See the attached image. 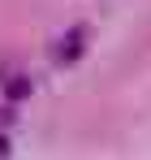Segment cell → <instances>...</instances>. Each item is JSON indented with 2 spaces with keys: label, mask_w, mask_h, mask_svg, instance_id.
<instances>
[{
  "label": "cell",
  "mask_w": 151,
  "mask_h": 160,
  "mask_svg": "<svg viewBox=\"0 0 151 160\" xmlns=\"http://www.w3.org/2000/svg\"><path fill=\"white\" fill-rule=\"evenodd\" d=\"M82 48H86V35H82V30H69V35L61 39V48H56V61H61V65H74L78 56H82Z\"/></svg>",
  "instance_id": "cell-1"
},
{
  "label": "cell",
  "mask_w": 151,
  "mask_h": 160,
  "mask_svg": "<svg viewBox=\"0 0 151 160\" xmlns=\"http://www.w3.org/2000/svg\"><path fill=\"white\" fill-rule=\"evenodd\" d=\"M4 95H9V100H26V95H30V78L13 74V78L4 82Z\"/></svg>",
  "instance_id": "cell-2"
}]
</instances>
